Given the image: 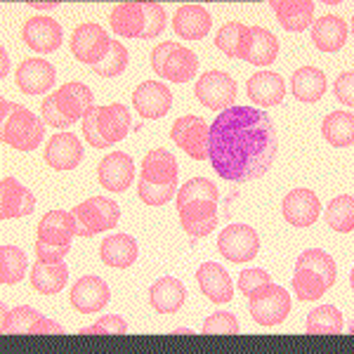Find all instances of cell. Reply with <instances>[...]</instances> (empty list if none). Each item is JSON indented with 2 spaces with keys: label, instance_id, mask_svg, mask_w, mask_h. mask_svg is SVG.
Wrapping results in <instances>:
<instances>
[{
  "label": "cell",
  "instance_id": "603a6c76",
  "mask_svg": "<svg viewBox=\"0 0 354 354\" xmlns=\"http://www.w3.org/2000/svg\"><path fill=\"white\" fill-rule=\"evenodd\" d=\"M210 26H213V19L203 5H182L173 19L175 33L185 41H201L210 33Z\"/></svg>",
  "mask_w": 354,
  "mask_h": 354
},
{
  "label": "cell",
  "instance_id": "d6a6232c",
  "mask_svg": "<svg viewBox=\"0 0 354 354\" xmlns=\"http://www.w3.org/2000/svg\"><path fill=\"white\" fill-rule=\"evenodd\" d=\"M113 33L123 38H142L145 33V10L142 3H118L109 17Z\"/></svg>",
  "mask_w": 354,
  "mask_h": 354
},
{
  "label": "cell",
  "instance_id": "52a82bcc",
  "mask_svg": "<svg viewBox=\"0 0 354 354\" xmlns=\"http://www.w3.org/2000/svg\"><path fill=\"white\" fill-rule=\"evenodd\" d=\"M170 140L192 158L203 161V158H208L210 125L198 116H182L177 118L173 130H170Z\"/></svg>",
  "mask_w": 354,
  "mask_h": 354
},
{
  "label": "cell",
  "instance_id": "4fadbf2b",
  "mask_svg": "<svg viewBox=\"0 0 354 354\" xmlns=\"http://www.w3.org/2000/svg\"><path fill=\"white\" fill-rule=\"evenodd\" d=\"M93 102H95L93 90H90L85 83H66L55 93L57 109H59V113L71 125L76 121H81L85 113L93 109V106H95Z\"/></svg>",
  "mask_w": 354,
  "mask_h": 354
},
{
  "label": "cell",
  "instance_id": "f6af8a7d",
  "mask_svg": "<svg viewBox=\"0 0 354 354\" xmlns=\"http://www.w3.org/2000/svg\"><path fill=\"white\" fill-rule=\"evenodd\" d=\"M142 10H145V33L142 38H156L163 33L165 28V10L161 3H153V0H147L142 3Z\"/></svg>",
  "mask_w": 354,
  "mask_h": 354
},
{
  "label": "cell",
  "instance_id": "277c9868",
  "mask_svg": "<svg viewBox=\"0 0 354 354\" xmlns=\"http://www.w3.org/2000/svg\"><path fill=\"white\" fill-rule=\"evenodd\" d=\"M71 213L78 227V236H95V234L109 232L118 225V218H121L118 203L104 196L88 198V201L78 203Z\"/></svg>",
  "mask_w": 354,
  "mask_h": 354
},
{
  "label": "cell",
  "instance_id": "f35d334b",
  "mask_svg": "<svg viewBox=\"0 0 354 354\" xmlns=\"http://www.w3.org/2000/svg\"><path fill=\"white\" fill-rule=\"evenodd\" d=\"M326 222L330 230H335L340 234H350L354 230V198L350 194L333 198V201L328 203Z\"/></svg>",
  "mask_w": 354,
  "mask_h": 354
},
{
  "label": "cell",
  "instance_id": "11a10c76",
  "mask_svg": "<svg viewBox=\"0 0 354 354\" xmlns=\"http://www.w3.org/2000/svg\"><path fill=\"white\" fill-rule=\"evenodd\" d=\"M57 3H31V8H38V10H50V8H55Z\"/></svg>",
  "mask_w": 354,
  "mask_h": 354
},
{
  "label": "cell",
  "instance_id": "7bdbcfd3",
  "mask_svg": "<svg viewBox=\"0 0 354 354\" xmlns=\"http://www.w3.org/2000/svg\"><path fill=\"white\" fill-rule=\"evenodd\" d=\"M128 59H130V57H128L125 45H121V41H111L109 55H106L100 64H95L93 71L97 73V76H102V78L121 76V73L125 71V66H128Z\"/></svg>",
  "mask_w": 354,
  "mask_h": 354
},
{
  "label": "cell",
  "instance_id": "4dcf8cb0",
  "mask_svg": "<svg viewBox=\"0 0 354 354\" xmlns=\"http://www.w3.org/2000/svg\"><path fill=\"white\" fill-rule=\"evenodd\" d=\"M290 90L300 102L314 104L326 95V76L317 66H302L290 78Z\"/></svg>",
  "mask_w": 354,
  "mask_h": 354
},
{
  "label": "cell",
  "instance_id": "d6986e66",
  "mask_svg": "<svg viewBox=\"0 0 354 354\" xmlns=\"http://www.w3.org/2000/svg\"><path fill=\"white\" fill-rule=\"evenodd\" d=\"M24 43L36 53H55L62 45V26L50 17H31L24 24Z\"/></svg>",
  "mask_w": 354,
  "mask_h": 354
},
{
  "label": "cell",
  "instance_id": "6da1fadb",
  "mask_svg": "<svg viewBox=\"0 0 354 354\" xmlns=\"http://www.w3.org/2000/svg\"><path fill=\"white\" fill-rule=\"evenodd\" d=\"M279 153L277 125L253 106H230L210 125L208 158L215 173L230 182L258 180Z\"/></svg>",
  "mask_w": 354,
  "mask_h": 354
},
{
  "label": "cell",
  "instance_id": "9a60e30c",
  "mask_svg": "<svg viewBox=\"0 0 354 354\" xmlns=\"http://www.w3.org/2000/svg\"><path fill=\"white\" fill-rule=\"evenodd\" d=\"M319 215H322V203L310 189H293L283 198V218L298 230L312 227Z\"/></svg>",
  "mask_w": 354,
  "mask_h": 354
},
{
  "label": "cell",
  "instance_id": "2e32d148",
  "mask_svg": "<svg viewBox=\"0 0 354 354\" xmlns=\"http://www.w3.org/2000/svg\"><path fill=\"white\" fill-rule=\"evenodd\" d=\"M97 175H100V185L104 187L106 192H113V194L125 192L135 177V163L128 153L113 151L106 158H102Z\"/></svg>",
  "mask_w": 354,
  "mask_h": 354
},
{
  "label": "cell",
  "instance_id": "7a4b0ae2",
  "mask_svg": "<svg viewBox=\"0 0 354 354\" xmlns=\"http://www.w3.org/2000/svg\"><path fill=\"white\" fill-rule=\"evenodd\" d=\"M3 109V142L17 151H33L45 140V121L15 102L0 100Z\"/></svg>",
  "mask_w": 354,
  "mask_h": 354
},
{
  "label": "cell",
  "instance_id": "f5cc1de1",
  "mask_svg": "<svg viewBox=\"0 0 354 354\" xmlns=\"http://www.w3.org/2000/svg\"><path fill=\"white\" fill-rule=\"evenodd\" d=\"M43 121L48 123V125H53V128H68V123L64 116L59 113V109H57V104H55V95H50V97H45V102H43Z\"/></svg>",
  "mask_w": 354,
  "mask_h": 354
},
{
  "label": "cell",
  "instance_id": "ee69618b",
  "mask_svg": "<svg viewBox=\"0 0 354 354\" xmlns=\"http://www.w3.org/2000/svg\"><path fill=\"white\" fill-rule=\"evenodd\" d=\"M177 194V182L173 185H153L140 177V198L147 205H165L168 201H173Z\"/></svg>",
  "mask_w": 354,
  "mask_h": 354
},
{
  "label": "cell",
  "instance_id": "7402d4cb",
  "mask_svg": "<svg viewBox=\"0 0 354 354\" xmlns=\"http://www.w3.org/2000/svg\"><path fill=\"white\" fill-rule=\"evenodd\" d=\"M198 286H201L203 295L215 305H227L234 298V283L230 274L222 270L215 262H203L196 272Z\"/></svg>",
  "mask_w": 354,
  "mask_h": 354
},
{
  "label": "cell",
  "instance_id": "681fc988",
  "mask_svg": "<svg viewBox=\"0 0 354 354\" xmlns=\"http://www.w3.org/2000/svg\"><path fill=\"white\" fill-rule=\"evenodd\" d=\"M68 250H71V243L57 245V243H45L41 239L36 241V255L41 262H64Z\"/></svg>",
  "mask_w": 354,
  "mask_h": 354
},
{
  "label": "cell",
  "instance_id": "c3c4849f",
  "mask_svg": "<svg viewBox=\"0 0 354 354\" xmlns=\"http://www.w3.org/2000/svg\"><path fill=\"white\" fill-rule=\"evenodd\" d=\"M267 283H272L270 274L265 270H243L239 274V290L245 295V298H250L253 293H258L262 286H267Z\"/></svg>",
  "mask_w": 354,
  "mask_h": 354
},
{
  "label": "cell",
  "instance_id": "5b68a950",
  "mask_svg": "<svg viewBox=\"0 0 354 354\" xmlns=\"http://www.w3.org/2000/svg\"><path fill=\"white\" fill-rule=\"evenodd\" d=\"M250 317L260 326H279L290 314V295L277 283H267L258 293L250 295Z\"/></svg>",
  "mask_w": 354,
  "mask_h": 354
},
{
  "label": "cell",
  "instance_id": "44dd1931",
  "mask_svg": "<svg viewBox=\"0 0 354 354\" xmlns=\"http://www.w3.org/2000/svg\"><path fill=\"white\" fill-rule=\"evenodd\" d=\"M57 81V71L50 62L45 59H26L17 68V85L26 95H43Z\"/></svg>",
  "mask_w": 354,
  "mask_h": 354
},
{
  "label": "cell",
  "instance_id": "d590c367",
  "mask_svg": "<svg viewBox=\"0 0 354 354\" xmlns=\"http://www.w3.org/2000/svg\"><path fill=\"white\" fill-rule=\"evenodd\" d=\"M322 133L333 147H352L354 142V116L350 111H333L324 118Z\"/></svg>",
  "mask_w": 354,
  "mask_h": 354
},
{
  "label": "cell",
  "instance_id": "ac0fdd59",
  "mask_svg": "<svg viewBox=\"0 0 354 354\" xmlns=\"http://www.w3.org/2000/svg\"><path fill=\"white\" fill-rule=\"evenodd\" d=\"M45 161L55 170H73L83 161V145L73 133H59L50 137L45 147Z\"/></svg>",
  "mask_w": 354,
  "mask_h": 354
},
{
  "label": "cell",
  "instance_id": "836d02e7",
  "mask_svg": "<svg viewBox=\"0 0 354 354\" xmlns=\"http://www.w3.org/2000/svg\"><path fill=\"white\" fill-rule=\"evenodd\" d=\"M277 55H279L277 36L267 31V28L250 26V43H248V53H245V62H248V64L267 66V64H274Z\"/></svg>",
  "mask_w": 354,
  "mask_h": 354
},
{
  "label": "cell",
  "instance_id": "b9f144b4",
  "mask_svg": "<svg viewBox=\"0 0 354 354\" xmlns=\"http://www.w3.org/2000/svg\"><path fill=\"white\" fill-rule=\"evenodd\" d=\"M189 201H218V187L205 177L189 180L180 192H177V208H182Z\"/></svg>",
  "mask_w": 354,
  "mask_h": 354
},
{
  "label": "cell",
  "instance_id": "e0dca14e",
  "mask_svg": "<svg viewBox=\"0 0 354 354\" xmlns=\"http://www.w3.org/2000/svg\"><path fill=\"white\" fill-rule=\"evenodd\" d=\"M109 298H111L109 286L100 277H83L71 288V307L83 314L104 310Z\"/></svg>",
  "mask_w": 354,
  "mask_h": 354
},
{
  "label": "cell",
  "instance_id": "60d3db41",
  "mask_svg": "<svg viewBox=\"0 0 354 354\" xmlns=\"http://www.w3.org/2000/svg\"><path fill=\"white\" fill-rule=\"evenodd\" d=\"M293 290H295V295H298V300L310 302V300L322 298L328 290V283L324 281V277H319V274L312 270H295Z\"/></svg>",
  "mask_w": 354,
  "mask_h": 354
},
{
  "label": "cell",
  "instance_id": "f546056e",
  "mask_svg": "<svg viewBox=\"0 0 354 354\" xmlns=\"http://www.w3.org/2000/svg\"><path fill=\"white\" fill-rule=\"evenodd\" d=\"M142 180L153 185H173L177 182V158L168 149H153L142 161Z\"/></svg>",
  "mask_w": 354,
  "mask_h": 354
},
{
  "label": "cell",
  "instance_id": "9c48e42d",
  "mask_svg": "<svg viewBox=\"0 0 354 354\" xmlns=\"http://www.w3.org/2000/svg\"><path fill=\"white\" fill-rule=\"evenodd\" d=\"M218 250L230 262H248L258 255V232L248 225H230L218 236Z\"/></svg>",
  "mask_w": 354,
  "mask_h": 354
},
{
  "label": "cell",
  "instance_id": "74e56055",
  "mask_svg": "<svg viewBox=\"0 0 354 354\" xmlns=\"http://www.w3.org/2000/svg\"><path fill=\"white\" fill-rule=\"evenodd\" d=\"M26 274V255L17 245H3L0 248V281L5 286H15Z\"/></svg>",
  "mask_w": 354,
  "mask_h": 354
},
{
  "label": "cell",
  "instance_id": "e575fe53",
  "mask_svg": "<svg viewBox=\"0 0 354 354\" xmlns=\"http://www.w3.org/2000/svg\"><path fill=\"white\" fill-rule=\"evenodd\" d=\"M250 43V26H243L239 21H230L218 31L215 36V45L232 59H245Z\"/></svg>",
  "mask_w": 354,
  "mask_h": 354
},
{
  "label": "cell",
  "instance_id": "ba28073f",
  "mask_svg": "<svg viewBox=\"0 0 354 354\" xmlns=\"http://www.w3.org/2000/svg\"><path fill=\"white\" fill-rule=\"evenodd\" d=\"M109 48L111 41L100 24H81L76 26V31L71 36V53L83 64H100L109 55Z\"/></svg>",
  "mask_w": 354,
  "mask_h": 354
},
{
  "label": "cell",
  "instance_id": "83f0119b",
  "mask_svg": "<svg viewBox=\"0 0 354 354\" xmlns=\"http://www.w3.org/2000/svg\"><path fill=\"white\" fill-rule=\"evenodd\" d=\"M76 234L78 227L76 220H73V213H66V210H50L38 225V239L45 243L66 245L71 243V239Z\"/></svg>",
  "mask_w": 354,
  "mask_h": 354
},
{
  "label": "cell",
  "instance_id": "484cf974",
  "mask_svg": "<svg viewBox=\"0 0 354 354\" xmlns=\"http://www.w3.org/2000/svg\"><path fill=\"white\" fill-rule=\"evenodd\" d=\"M272 8L277 19L286 31L300 33L310 28L314 19V3L312 0H272Z\"/></svg>",
  "mask_w": 354,
  "mask_h": 354
},
{
  "label": "cell",
  "instance_id": "f907efd6",
  "mask_svg": "<svg viewBox=\"0 0 354 354\" xmlns=\"http://www.w3.org/2000/svg\"><path fill=\"white\" fill-rule=\"evenodd\" d=\"M335 97H338V102L342 104H347V109L354 104V73L352 71H345L338 76V81H335V88H333Z\"/></svg>",
  "mask_w": 354,
  "mask_h": 354
},
{
  "label": "cell",
  "instance_id": "1f68e13d",
  "mask_svg": "<svg viewBox=\"0 0 354 354\" xmlns=\"http://www.w3.org/2000/svg\"><path fill=\"white\" fill-rule=\"evenodd\" d=\"M68 270L64 262H41L38 260L31 270V286L41 295H55L64 290Z\"/></svg>",
  "mask_w": 354,
  "mask_h": 354
},
{
  "label": "cell",
  "instance_id": "3957f363",
  "mask_svg": "<svg viewBox=\"0 0 354 354\" xmlns=\"http://www.w3.org/2000/svg\"><path fill=\"white\" fill-rule=\"evenodd\" d=\"M151 68L161 78H168L173 83H187L196 76L198 59L189 48L175 45L173 41H165L153 48Z\"/></svg>",
  "mask_w": 354,
  "mask_h": 354
},
{
  "label": "cell",
  "instance_id": "30bf717a",
  "mask_svg": "<svg viewBox=\"0 0 354 354\" xmlns=\"http://www.w3.org/2000/svg\"><path fill=\"white\" fill-rule=\"evenodd\" d=\"M180 213L182 230L192 236H208L218 227V201H189L182 208H177Z\"/></svg>",
  "mask_w": 354,
  "mask_h": 354
},
{
  "label": "cell",
  "instance_id": "ab89813d",
  "mask_svg": "<svg viewBox=\"0 0 354 354\" xmlns=\"http://www.w3.org/2000/svg\"><path fill=\"white\" fill-rule=\"evenodd\" d=\"M295 270H312L317 272L319 277H324V281L328 283V288L335 283V260L330 258L328 253L319 248H310L300 255L298 262H295Z\"/></svg>",
  "mask_w": 354,
  "mask_h": 354
},
{
  "label": "cell",
  "instance_id": "bcb514c9",
  "mask_svg": "<svg viewBox=\"0 0 354 354\" xmlns=\"http://www.w3.org/2000/svg\"><path fill=\"white\" fill-rule=\"evenodd\" d=\"M203 333L205 335H236L239 322L232 312H218L203 322Z\"/></svg>",
  "mask_w": 354,
  "mask_h": 354
},
{
  "label": "cell",
  "instance_id": "816d5d0a",
  "mask_svg": "<svg viewBox=\"0 0 354 354\" xmlns=\"http://www.w3.org/2000/svg\"><path fill=\"white\" fill-rule=\"evenodd\" d=\"M95 116H97V106H93L88 113L83 116V137L95 147V149H106V142L102 140L100 133H97V125H95Z\"/></svg>",
  "mask_w": 354,
  "mask_h": 354
},
{
  "label": "cell",
  "instance_id": "cb8c5ba5",
  "mask_svg": "<svg viewBox=\"0 0 354 354\" xmlns=\"http://www.w3.org/2000/svg\"><path fill=\"white\" fill-rule=\"evenodd\" d=\"M347 36H350V26L335 15H326L312 24V41L324 53H338L347 43Z\"/></svg>",
  "mask_w": 354,
  "mask_h": 354
},
{
  "label": "cell",
  "instance_id": "5bb4252c",
  "mask_svg": "<svg viewBox=\"0 0 354 354\" xmlns=\"http://www.w3.org/2000/svg\"><path fill=\"white\" fill-rule=\"evenodd\" d=\"M36 210V196L15 177H3L0 182V218L12 220L24 218Z\"/></svg>",
  "mask_w": 354,
  "mask_h": 354
},
{
  "label": "cell",
  "instance_id": "8fae6325",
  "mask_svg": "<svg viewBox=\"0 0 354 354\" xmlns=\"http://www.w3.org/2000/svg\"><path fill=\"white\" fill-rule=\"evenodd\" d=\"M3 330L10 335H33V333H64V328L57 322L41 317L33 307H15L12 312L5 314L3 319Z\"/></svg>",
  "mask_w": 354,
  "mask_h": 354
},
{
  "label": "cell",
  "instance_id": "ffe728a7",
  "mask_svg": "<svg viewBox=\"0 0 354 354\" xmlns=\"http://www.w3.org/2000/svg\"><path fill=\"white\" fill-rule=\"evenodd\" d=\"M97 133L102 140L106 142V147L116 145L128 137L130 128V111L123 104H109V106H97V116H95Z\"/></svg>",
  "mask_w": 354,
  "mask_h": 354
},
{
  "label": "cell",
  "instance_id": "db71d44e",
  "mask_svg": "<svg viewBox=\"0 0 354 354\" xmlns=\"http://www.w3.org/2000/svg\"><path fill=\"white\" fill-rule=\"evenodd\" d=\"M8 71H10V59H8V53L3 50V78L8 76Z\"/></svg>",
  "mask_w": 354,
  "mask_h": 354
},
{
  "label": "cell",
  "instance_id": "7c38bea8",
  "mask_svg": "<svg viewBox=\"0 0 354 354\" xmlns=\"http://www.w3.org/2000/svg\"><path fill=\"white\" fill-rule=\"evenodd\" d=\"M133 104L142 118H161L173 106V95L158 81H145L133 93Z\"/></svg>",
  "mask_w": 354,
  "mask_h": 354
},
{
  "label": "cell",
  "instance_id": "8d00e7d4",
  "mask_svg": "<svg viewBox=\"0 0 354 354\" xmlns=\"http://www.w3.org/2000/svg\"><path fill=\"white\" fill-rule=\"evenodd\" d=\"M307 333L310 335H338L342 333V314L338 307L322 305L307 317Z\"/></svg>",
  "mask_w": 354,
  "mask_h": 354
},
{
  "label": "cell",
  "instance_id": "7dc6e473",
  "mask_svg": "<svg viewBox=\"0 0 354 354\" xmlns=\"http://www.w3.org/2000/svg\"><path fill=\"white\" fill-rule=\"evenodd\" d=\"M125 330H128L125 319L109 314V317H102L100 322H95L90 328H83L81 335H123Z\"/></svg>",
  "mask_w": 354,
  "mask_h": 354
},
{
  "label": "cell",
  "instance_id": "4316f807",
  "mask_svg": "<svg viewBox=\"0 0 354 354\" xmlns=\"http://www.w3.org/2000/svg\"><path fill=\"white\" fill-rule=\"evenodd\" d=\"M248 97L250 102L260 106H274L281 104L286 97V83L279 73L274 71H260L248 81Z\"/></svg>",
  "mask_w": 354,
  "mask_h": 354
},
{
  "label": "cell",
  "instance_id": "8992f818",
  "mask_svg": "<svg viewBox=\"0 0 354 354\" xmlns=\"http://www.w3.org/2000/svg\"><path fill=\"white\" fill-rule=\"evenodd\" d=\"M196 100L205 109L225 111L236 102V83L225 71H208L196 83Z\"/></svg>",
  "mask_w": 354,
  "mask_h": 354
},
{
  "label": "cell",
  "instance_id": "f1b7e54d",
  "mask_svg": "<svg viewBox=\"0 0 354 354\" xmlns=\"http://www.w3.org/2000/svg\"><path fill=\"white\" fill-rule=\"evenodd\" d=\"M187 300V290H185V283L177 281L173 277H165V279H158L156 283L149 288V302L156 312L161 314H173L185 305Z\"/></svg>",
  "mask_w": 354,
  "mask_h": 354
},
{
  "label": "cell",
  "instance_id": "d4e9b609",
  "mask_svg": "<svg viewBox=\"0 0 354 354\" xmlns=\"http://www.w3.org/2000/svg\"><path fill=\"white\" fill-rule=\"evenodd\" d=\"M100 255L106 267L125 270V267H130L137 260L140 245H137L135 239L128 236V234H111V236H106L104 241H102Z\"/></svg>",
  "mask_w": 354,
  "mask_h": 354
}]
</instances>
